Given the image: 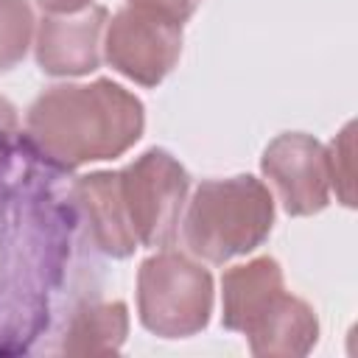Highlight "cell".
Returning <instances> with one entry per match:
<instances>
[{"mask_svg": "<svg viewBox=\"0 0 358 358\" xmlns=\"http://www.w3.org/2000/svg\"><path fill=\"white\" fill-rule=\"evenodd\" d=\"M143 129V101L112 78L48 87L25 112L28 143L62 171L123 157Z\"/></svg>", "mask_w": 358, "mask_h": 358, "instance_id": "cell-1", "label": "cell"}, {"mask_svg": "<svg viewBox=\"0 0 358 358\" xmlns=\"http://www.w3.org/2000/svg\"><path fill=\"white\" fill-rule=\"evenodd\" d=\"M182 238L193 257L224 266L255 252L274 227V196L249 173L207 179L193 190L182 215Z\"/></svg>", "mask_w": 358, "mask_h": 358, "instance_id": "cell-2", "label": "cell"}, {"mask_svg": "<svg viewBox=\"0 0 358 358\" xmlns=\"http://www.w3.org/2000/svg\"><path fill=\"white\" fill-rule=\"evenodd\" d=\"M213 274L187 255L157 252L137 268V316L159 338H190L213 313Z\"/></svg>", "mask_w": 358, "mask_h": 358, "instance_id": "cell-3", "label": "cell"}, {"mask_svg": "<svg viewBox=\"0 0 358 358\" xmlns=\"http://www.w3.org/2000/svg\"><path fill=\"white\" fill-rule=\"evenodd\" d=\"M120 173V196L140 246L165 249L179 235L190 173L165 148H148Z\"/></svg>", "mask_w": 358, "mask_h": 358, "instance_id": "cell-4", "label": "cell"}, {"mask_svg": "<svg viewBox=\"0 0 358 358\" xmlns=\"http://www.w3.org/2000/svg\"><path fill=\"white\" fill-rule=\"evenodd\" d=\"M182 56V25L140 8H120L103 31V59L140 87H157Z\"/></svg>", "mask_w": 358, "mask_h": 358, "instance_id": "cell-5", "label": "cell"}, {"mask_svg": "<svg viewBox=\"0 0 358 358\" xmlns=\"http://www.w3.org/2000/svg\"><path fill=\"white\" fill-rule=\"evenodd\" d=\"M260 171L277 190L282 210L294 218L316 215L330 204L327 157L313 134H277L260 157Z\"/></svg>", "mask_w": 358, "mask_h": 358, "instance_id": "cell-6", "label": "cell"}, {"mask_svg": "<svg viewBox=\"0 0 358 358\" xmlns=\"http://www.w3.org/2000/svg\"><path fill=\"white\" fill-rule=\"evenodd\" d=\"M109 11L103 6H87L76 14H48L36 22L34 56L45 76L76 78L101 67L103 31Z\"/></svg>", "mask_w": 358, "mask_h": 358, "instance_id": "cell-7", "label": "cell"}, {"mask_svg": "<svg viewBox=\"0 0 358 358\" xmlns=\"http://www.w3.org/2000/svg\"><path fill=\"white\" fill-rule=\"evenodd\" d=\"M73 196L78 201L81 218L87 224V235L98 252L109 257H129L140 246L134 229L126 215V204L120 196V173L117 171H95L76 182Z\"/></svg>", "mask_w": 358, "mask_h": 358, "instance_id": "cell-8", "label": "cell"}, {"mask_svg": "<svg viewBox=\"0 0 358 358\" xmlns=\"http://www.w3.org/2000/svg\"><path fill=\"white\" fill-rule=\"evenodd\" d=\"M243 336L260 358H302L319 341V319L305 299L282 291Z\"/></svg>", "mask_w": 358, "mask_h": 358, "instance_id": "cell-9", "label": "cell"}, {"mask_svg": "<svg viewBox=\"0 0 358 358\" xmlns=\"http://www.w3.org/2000/svg\"><path fill=\"white\" fill-rule=\"evenodd\" d=\"M282 291H285L282 268L268 255L227 268L221 277V324L232 333H246L249 324Z\"/></svg>", "mask_w": 358, "mask_h": 358, "instance_id": "cell-10", "label": "cell"}, {"mask_svg": "<svg viewBox=\"0 0 358 358\" xmlns=\"http://www.w3.org/2000/svg\"><path fill=\"white\" fill-rule=\"evenodd\" d=\"M129 336L126 302H84L73 310L62 350L70 355H109L123 347Z\"/></svg>", "mask_w": 358, "mask_h": 358, "instance_id": "cell-11", "label": "cell"}, {"mask_svg": "<svg viewBox=\"0 0 358 358\" xmlns=\"http://www.w3.org/2000/svg\"><path fill=\"white\" fill-rule=\"evenodd\" d=\"M36 34V17L28 0H0V73L14 70Z\"/></svg>", "mask_w": 358, "mask_h": 358, "instance_id": "cell-12", "label": "cell"}, {"mask_svg": "<svg viewBox=\"0 0 358 358\" xmlns=\"http://www.w3.org/2000/svg\"><path fill=\"white\" fill-rule=\"evenodd\" d=\"M330 190L344 207H355V123H347L330 145H324Z\"/></svg>", "mask_w": 358, "mask_h": 358, "instance_id": "cell-13", "label": "cell"}, {"mask_svg": "<svg viewBox=\"0 0 358 358\" xmlns=\"http://www.w3.org/2000/svg\"><path fill=\"white\" fill-rule=\"evenodd\" d=\"M131 8H140V11H148V14H157L162 20H171L176 25L187 22L196 8L201 6V0H126Z\"/></svg>", "mask_w": 358, "mask_h": 358, "instance_id": "cell-14", "label": "cell"}, {"mask_svg": "<svg viewBox=\"0 0 358 358\" xmlns=\"http://www.w3.org/2000/svg\"><path fill=\"white\" fill-rule=\"evenodd\" d=\"M17 126H20V117H17V109L8 98L0 95V151L14 140L17 134Z\"/></svg>", "mask_w": 358, "mask_h": 358, "instance_id": "cell-15", "label": "cell"}, {"mask_svg": "<svg viewBox=\"0 0 358 358\" xmlns=\"http://www.w3.org/2000/svg\"><path fill=\"white\" fill-rule=\"evenodd\" d=\"M34 3L48 14H76L87 6H92V0H34Z\"/></svg>", "mask_w": 358, "mask_h": 358, "instance_id": "cell-16", "label": "cell"}]
</instances>
